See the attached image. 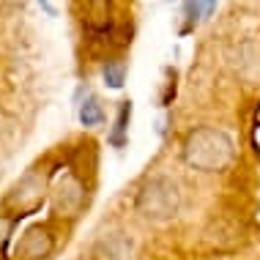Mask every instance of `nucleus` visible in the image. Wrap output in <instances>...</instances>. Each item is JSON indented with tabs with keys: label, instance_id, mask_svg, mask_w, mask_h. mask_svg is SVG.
Here are the masks:
<instances>
[{
	"label": "nucleus",
	"instance_id": "nucleus-1",
	"mask_svg": "<svg viewBox=\"0 0 260 260\" xmlns=\"http://www.w3.org/2000/svg\"><path fill=\"white\" fill-rule=\"evenodd\" d=\"M129 118H132V102H123V104H121V110H118V118H115V129L110 132V143L115 145V148H123V145H126Z\"/></svg>",
	"mask_w": 260,
	"mask_h": 260
},
{
	"label": "nucleus",
	"instance_id": "nucleus-2",
	"mask_svg": "<svg viewBox=\"0 0 260 260\" xmlns=\"http://www.w3.org/2000/svg\"><path fill=\"white\" fill-rule=\"evenodd\" d=\"M80 121L82 126H96V123H102L104 121V112H102V104L90 96V99L80 107Z\"/></svg>",
	"mask_w": 260,
	"mask_h": 260
},
{
	"label": "nucleus",
	"instance_id": "nucleus-3",
	"mask_svg": "<svg viewBox=\"0 0 260 260\" xmlns=\"http://www.w3.org/2000/svg\"><path fill=\"white\" fill-rule=\"evenodd\" d=\"M126 80V66L123 63H107V69H104V82H107L110 88H121Z\"/></svg>",
	"mask_w": 260,
	"mask_h": 260
},
{
	"label": "nucleus",
	"instance_id": "nucleus-4",
	"mask_svg": "<svg viewBox=\"0 0 260 260\" xmlns=\"http://www.w3.org/2000/svg\"><path fill=\"white\" fill-rule=\"evenodd\" d=\"M39 6H41V9H44L47 14H50V17H55V6L50 3V0H39Z\"/></svg>",
	"mask_w": 260,
	"mask_h": 260
}]
</instances>
